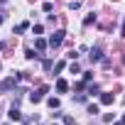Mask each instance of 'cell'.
<instances>
[{
    "label": "cell",
    "mask_w": 125,
    "mask_h": 125,
    "mask_svg": "<svg viewBox=\"0 0 125 125\" xmlns=\"http://www.w3.org/2000/svg\"><path fill=\"white\" fill-rule=\"evenodd\" d=\"M25 79V74L22 71H15L12 76H8L5 81H0V93H5V91H12L15 86H17V81H22Z\"/></svg>",
    "instance_id": "cell-1"
},
{
    "label": "cell",
    "mask_w": 125,
    "mask_h": 125,
    "mask_svg": "<svg viewBox=\"0 0 125 125\" xmlns=\"http://www.w3.org/2000/svg\"><path fill=\"white\" fill-rule=\"evenodd\" d=\"M64 37H66V32H64V30H56V32H54V34L49 37V42H47V44H49L52 49H56V47H59L61 42H64Z\"/></svg>",
    "instance_id": "cell-2"
},
{
    "label": "cell",
    "mask_w": 125,
    "mask_h": 125,
    "mask_svg": "<svg viewBox=\"0 0 125 125\" xmlns=\"http://www.w3.org/2000/svg\"><path fill=\"white\" fill-rule=\"evenodd\" d=\"M47 93H49V86H39L37 91H32V93H30V101H32V103H39V101H44V96H47Z\"/></svg>",
    "instance_id": "cell-3"
},
{
    "label": "cell",
    "mask_w": 125,
    "mask_h": 125,
    "mask_svg": "<svg viewBox=\"0 0 125 125\" xmlns=\"http://www.w3.org/2000/svg\"><path fill=\"white\" fill-rule=\"evenodd\" d=\"M88 56H91V61H103V49L101 47H93Z\"/></svg>",
    "instance_id": "cell-4"
},
{
    "label": "cell",
    "mask_w": 125,
    "mask_h": 125,
    "mask_svg": "<svg viewBox=\"0 0 125 125\" xmlns=\"http://www.w3.org/2000/svg\"><path fill=\"white\" fill-rule=\"evenodd\" d=\"M47 47H49V44H47V39H42V37H37V39H34V49H37L39 54H42Z\"/></svg>",
    "instance_id": "cell-5"
},
{
    "label": "cell",
    "mask_w": 125,
    "mask_h": 125,
    "mask_svg": "<svg viewBox=\"0 0 125 125\" xmlns=\"http://www.w3.org/2000/svg\"><path fill=\"white\" fill-rule=\"evenodd\" d=\"M98 96H101V103H103V105H113V101H115L113 93H98Z\"/></svg>",
    "instance_id": "cell-6"
},
{
    "label": "cell",
    "mask_w": 125,
    "mask_h": 125,
    "mask_svg": "<svg viewBox=\"0 0 125 125\" xmlns=\"http://www.w3.org/2000/svg\"><path fill=\"white\" fill-rule=\"evenodd\" d=\"M8 118H10V120H22L20 108H17V105H12V108H10V113H8Z\"/></svg>",
    "instance_id": "cell-7"
},
{
    "label": "cell",
    "mask_w": 125,
    "mask_h": 125,
    "mask_svg": "<svg viewBox=\"0 0 125 125\" xmlns=\"http://www.w3.org/2000/svg\"><path fill=\"white\" fill-rule=\"evenodd\" d=\"M66 91H69V83H66L64 79H59V81H56V93H66Z\"/></svg>",
    "instance_id": "cell-8"
},
{
    "label": "cell",
    "mask_w": 125,
    "mask_h": 125,
    "mask_svg": "<svg viewBox=\"0 0 125 125\" xmlns=\"http://www.w3.org/2000/svg\"><path fill=\"white\" fill-rule=\"evenodd\" d=\"M39 56H42L39 52H34V49H25V59H30V61H32V59H39Z\"/></svg>",
    "instance_id": "cell-9"
},
{
    "label": "cell",
    "mask_w": 125,
    "mask_h": 125,
    "mask_svg": "<svg viewBox=\"0 0 125 125\" xmlns=\"http://www.w3.org/2000/svg\"><path fill=\"white\" fill-rule=\"evenodd\" d=\"M98 93H101V86L98 83H91L88 86V96H98Z\"/></svg>",
    "instance_id": "cell-10"
},
{
    "label": "cell",
    "mask_w": 125,
    "mask_h": 125,
    "mask_svg": "<svg viewBox=\"0 0 125 125\" xmlns=\"http://www.w3.org/2000/svg\"><path fill=\"white\" fill-rule=\"evenodd\" d=\"M47 105H49L52 110H56V108H59V98H54V96H52V98H47Z\"/></svg>",
    "instance_id": "cell-11"
},
{
    "label": "cell",
    "mask_w": 125,
    "mask_h": 125,
    "mask_svg": "<svg viewBox=\"0 0 125 125\" xmlns=\"http://www.w3.org/2000/svg\"><path fill=\"white\" fill-rule=\"evenodd\" d=\"M69 71H71V74H79V71H81V66L76 64V59H74V61H71V64H69Z\"/></svg>",
    "instance_id": "cell-12"
},
{
    "label": "cell",
    "mask_w": 125,
    "mask_h": 125,
    "mask_svg": "<svg viewBox=\"0 0 125 125\" xmlns=\"http://www.w3.org/2000/svg\"><path fill=\"white\" fill-rule=\"evenodd\" d=\"M25 30H30V22H20V25L15 27V32H25Z\"/></svg>",
    "instance_id": "cell-13"
},
{
    "label": "cell",
    "mask_w": 125,
    "mask_h": 125,
    "mask_svg": "<svg viewBox=\"0 0 125 125\" xmlns=\"http://www.w3.org/2000/svg\"><path fill=\"white\" fill-rule=\"evenodd\" d=\"M32 32H34V37H39V34L44 32V27H42V25H34V27H32Z\"/></svg>",
    "instance_id": "cell-14"
},
{
    "label": "cell",
    "mask_w": 125,
    "mask_h": 125,
    "mask_svg": "<svg viewBox=\"0 0 125 125\" xmlns=\"http://www.w3.org/2000/svg\"><path fill=\"white\" fill-rule=\"evenodd\" d=\"M42 66H44V71H49L54 64H52V59H44V61H42Z\"/></svg>",
    "instance_id": "cell-15"
},
{
    "label": "cell",
    "mask_w": 125,
    "mask_h": 125,
    "mask_svg": "<svg viewBox=\"0 0 125 125\" xmlns=\"http://www.w3.org/2000/svg\"><path fill=\"white\" fill-rule=\"evenodd\" d=\"M93 22H96V15H88V17L83 20V25H86V27H88V25H93Z\"/></svg>",
    "instance_id": "cell-16"
},
{
    "label": "cell",
    "mask_w": 125,
    "mask_h": 125,
    "mask_svg": "<svg viewBox=\"0 0 125 125\" xmlns=\"http://www.w3.org/2000/svg\"><path fill=\"white\" fill-rule=\"evenodd\" d=\"M42 10H44V12H52V10H54V5H52V3H44V5H42Z\"/></svg>",
    "instance_id": "cell-17"
},
{
    "label": "cell",
    "mask_w": 125,
    "mask_h": 125,
    "mask_svg": "<svg viewBox=\"0 0 125 125\" xmlns=\"http://www.w3.org/2000/svg\"><path fill=\"white\" fill-rule=\"evenodd\" d=\"M88 113H91V115H96V113H98V105H96V103H91V105H88Z\"/></svg>",
    "instance_id": "cell-18"
},
{
    "label": "cell",
    "mask_w": 125,
    "mask_h": 125,
    "mask_svg": "<svg viewBox=\"0 0 125 125\" xmlns=\"http://www.w3.org/2000/svg\"><path fill=\"white\" fill-rule=\"evenodd\" d=\"M64 66H66L64 61H56V66H54V71H64Z\"/></svg>",
    "instance_id": "cell-19"
},
{
    "label": "cell",
    "mask_w": 125,
    "mask_h": 125,
    "mask_svg": "<svg viewBox=\"0 0 125 125\" xmlns=\"http://www.w3.org/2000/svg\"><path fill=\"white\" fill-rule=\"evenodd\" d=\"M64 125H74V118H71V115H66V118H64Z\"/></svg>",
    "instance_id": "cell-20"
},
{
    "label": "cell",
    "mask_w": 125,
    "mask_h": 125,
    "mask_svg": "<svg viewBox=\"0 0 125 125\" xmlns=\"http://www.w3.org/2000/svg\"><path fill=\"white\" fill-rule=\"evenodd\" d=\"M120 37H125V22H123V32H120Z\"/></svg>",
    "instance_id": "cell-21"
},
{
    "label": "cell",
    "mask_w": 125,
    "mask_h": 125,
    "mask_svg": "<svg viewBox=\"0 0 125 125\" xmlns=\"http://www.w3.org/2000/svg\"><path fill=\"white\" fill-rule=\"evenodd\" d=\"M120 123H123V125H125V115H123V118H120Z\"/></svg>",
    "instance_id": "cell-22"
},
{
    "label": "cell",
    "mask_w": 125,
    "mask_h": 125,
    "mask_svg": "<svg viewBox=\"0 0 125 125\" xmlns=\"http://www.w3.org/2000/svg\"><path fill=\"white\" fill-rule=\"evenodd\" d=\"M3 20H5V17H3V15H0V25H3Z\"/></svg>",
    "instance_id": "cell-23"
},
{
    "label": "cell",
    "mask_w": 125,
    "mask_h": 125,
    "mask_svg": "<svg viewBox=\"0 0 125 125\" xmlns=\"http://www.w3.org/2000/svg\"><path fill=\"white\" fill-rule=\"evenodd\" d=\"M3 47H5V44H3V42H0V49H3Z\"/></svg>",
    "instance_id": "cell-24"
},
{
    "label": "cell",
    "mask_w": 125,
    "mask_h": 125,
    "mask_svg": "<svg viewBox=\"0 0 125 125\" xmlns=\"http://www.w3.org/2000/svg\"><path fill=\"white\" fill-rule=\"evenodd\" d=\"M113 125H123V123H113Z\"/></svg>",
    "instance_id": "cell-25"
},
{
    "label": "cell",
    "mask_w": 125,
    "mask_h": 125,
    "mask_svg": "<svg viewBox=\"0 0 125 125\" xmlns=\"http://www.w3.org/2000/svg\"><path fill=\"white\" fill-rule=\"evenodd\" d=\"M123 64H125V56H123Z\"/></svg>",
    "instance_id": "cell-26"
}]
</instances>
